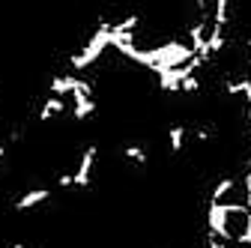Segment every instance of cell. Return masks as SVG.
Segmentation results:
<instances>
[{
	"label": "cell",
	"instance_id": "8992f818",
	"mask_svg": "<svg viewBox=\"0 0 251 248\" xmlns=\"http://www.w3.org/2000/svg\"><path fill=\"white\" fill-rule=\"evenodd\" d=\"M66 111H69L66 99H54V96H48V99L42 102V108H39V120L48 123V120H54V117H60V114H66Z\"/></svg>",
	"mask_w": 251,
	"mask_h": 248
},
{
	"label": "cell",
	"instance_id": "277c9868",
	"mask_svg": "<svg viewBox=\"0 0 251 248\" xmlns=\"http://www.w3.org/2000/svg\"><path fill=\"white\" fill-rule=\"evenodd\" d=\"M48 198H51V192H48V189H30V192H24V195L15 200V209H18V212H30L33 206L45 203Z\"/></svg>",
	"mask_w": 251,
	"mask_h": 248
},
{
	"label": "cell",
	"instance_id": "5b68a950",
	"mask_svg": "<svg viewBox=\"0 0 251 248\" xmlns=\"http://www.w3.org/2000/svg\"><path fill=\"white\" fill-rule=\"evenodd\" d=\"M206 224H209V233H215V236L225 239V203H209V209H206Z\"/></svg>",
	"mask_w": 251,
	"mask_h": 248
},
{
	"label": "cell",
	"instance_id": "4fadbf2b",
	"mask_svg": "<svg viewBox=\"0 0 251 248\" xmlns=\"http://www.w3.org/2000/svg\"><path fill=\"white\" fill-rule=\"evenodd\" d=\"M12 248H27V245H21V242H15V245H12Z\"/></svg>",
	"mask_w": 251,
	"mask_h": 248
},
{
	"label": "cell",
	"instance_id": "ba28073f",
	"mask_svg": "<svg viewBox=\"0 0 251 248\" xmlns=\"http://www.w3.org/2000/svg\"><path fill=\"white\" fill-rule=\"evenodd\" d=\"M69 111L75 120H87L90 114H96V99H72Z\"/></svg>",
	"mask_w": 251,
	"mask_h": 248
},
{
	"label": "cell",
	"instance_id": "30bf717a",
	"mask_svg": "<svg viewBox=\"0 0 251 248\" xmlns=\"http://www.w3.org/2000/svg\"><path fill=\"white\" fill-rule=\"evenodd\" d=\"M179 93H185V96H198V93H201V78H198V75L185 78V81L179 84Z\"/></svg>",
	"mask_w": 251,
	"mask_h": 248
},
{
	"label": "cell",
	"instance_id": "3957f363",
	"mask_svg": "<svg viewBox=\"0 0 251 248\" xmlns=\"http://www.w3.org/2000/svg\"><path fill=\"white\" fill-rule=\"evenodd\" d=\"M239 189V179L236 176H225V179H218L212 185V192H209V203H227V198Z\"/></svg>",
	"mask_w": 251,
	"mask_h": 248
},
{
	"label": "cell",
	"instance_id": "52a82bcc",
	"mask_svg": "<svg viewBox=\"0 0 251 248\" xmlns=\"http://www.w3.org/2000/svg\"><path fill=\"white\" fill-rule=\"evenodd\" d=\"M185 141H188V129L185 126H171L168 129V147H171V152H182Z\"/></svg>",
	"mask_w": 251,
	"mask_h": 248
},
{
	"label": "cell",
	"instance_id": "9c48e42d",
	"mask_svg": "<svg viewBox=\"0 0 251 248\" xmlns=\"http://www.w3.org/2000/svg\"><path fill=\"white\" fill-rule=\"evenodd\" d=\"M123 159H129V162H135V165H147V149L141 147V144H126L123 147Z\"/></svg>",
	"mask_w": 251,
	"mask_h": 248
},
{
	"label": "cell",
	"instance_id": "8fae6325",
	"mask_svg": "<svg viewBox=\"0 0 251 248\" xmlns=\"http://www.w3.org/2000/svg\"><path fill=\"white\" fill-rule=\"evenodd\" d=\"M206 248H227V242L215 233H206Z\"/></svg>",
	"mask_w": 251,
	"mask_h": 248
},
{
	"label": "cell",
	"instance_id": "6da1fadb",
	"mask_svg": "<svg viewBox=\"0 0 251 248\" xmlns=\"http://www.w3.org/2000/svg\"><path fill=\"white\" fill-rule=\"evenodd\" d=\"M108 48H111V24L102 21V24L96 27V33H93V36L87 39V45L81 48V54L72 57V69H90Z\"/></svg>",
	"mask_w": 251,
	"mask_h": 248
},
{
	"label": "cell",
	"instance_id": "7c38bea8",
	"mask_svg": "<svg viewBox=\"0 0 251 248\" xmlns=\"http://www.w3.org/2000/svg\"><path fill=\"white\" fill-rule=\"evenodd\" d=\"M57 185H60V189H75L72 174H60V176H57Z\"/></svg>",
	"mask_w": 251,
	"mask_h": 248
},
{
	"label": "cell",
	"instance_id": "7a4b0ae2",
	"mask_svg": "<svg viewBox=\"0 0 251 248\" xmlns=\"http://www.w3.org/2000/svg\"><path fill=\"white\" fill-rule=\"evenodd\" d=\"M96 159H99V149H96V144H90V147L81 152L78 171L72 174L75 189H90V185H93V168H96Z\"/></svg>",
	"mask_w": 251,
	"mask_h": 248
}]
</instances>
